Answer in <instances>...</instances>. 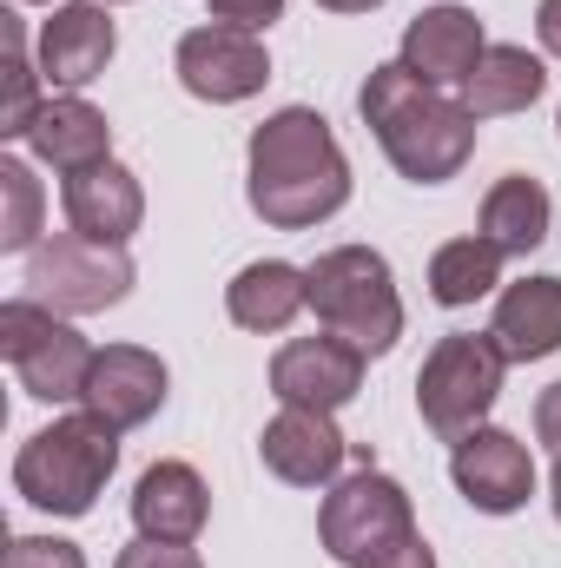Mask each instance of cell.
I'll list each match as a JSON object with an SVG mask.
<instances>
[{
  "instance_id": "obj_1",
  "label": "cell",
  "mask_w": 561,
  "mask_h": 568,
  "mask_svg": "<svg viewBox=\"0 0 561 568\" xmlns=\"http://www.w3.org/2000/svg\"><path fill=\"white\" fill-rule=\"evenodd\" d=\"M245 199L272 232H310L350 199V159L324 113L278 106L245 145Z\"/></svg>"
},
{
  "instance_id": "obj_2",
  "label": "cell",
  "mask_w": 561,
  "mask_h": 568,
  "mask_svg": "<svg viewBox=\"0 0 561 568\" xmlns=\"http://www.w3.org/2000/svg\"><path fill=\"white\" fill-rule=\"evenodd\" d=\"M364 126L377 133L384 159L410 179V185H442L469 165L476 152V113L462 100H442L436 87H422L404 60L370 67L364 93H357Z\"/></svg>"
},
{
  "instance_id": "obj_3",
  "label": "cell",
  "mask_w": 561,
  "mask_h": 568,
  "mask_svg": "<svg viewBox=\"0 0 561 568\" xmlns=\"http://www.w3.org/2000/svg\"><path fill=\"white\" fill-rule=\"evenodd\" d=\"M113 469H120V429L80 410V417H60L20 443L13 489L47 516H86Z\"/></svg>"
},
{
  "instance_id": "obj_4",
  "label": "cell",
  "mask_w": 561,
  "mask_h": 568,
  "mask_svg": "<svg viewBox=\"0 0 561 568\" xmlns=\"http://www.w3.org/2000/svg\"><path fill=\"white\" fill-rule=\"evenodd\" d=\"M310 311L330 337L357 344L364 357H384L404 337V297L390 278V258L370 245H337L310 265Z\"/></svg>"
},
{
  "instance_id": "obj_5",
  "label": "cell",
  "mask_w": 561,
  "mask_h": 568,
  "mask_svg": "<svg viewBox=\"0 0 561 568\" xmlns=\"http://www.w3.org/2000/svg\"><path fill=\"white\" fill-rule=\"evenodd\" d=\"M509 377V357L489 331H449L436 337V351L422 357L417 371V410L422 424L436 429L442 443H462L469 429H482V417L496 410Z\"/></svg>"
},
{
  "instance_id": "obj_6",
  "label": "cell",
  "mask_w": 561,
  "mask_h": 568,
  "mask_svg": "<svg viewBox=\"0 0 561 568\" xmlns=\"http://www.w3.org/2000/svg\"><path fill=\"white\" fill-rule=\"evenodd\" d=\"M0 357L20 371V390L40 404H80L86 371H93V344L40 297H7L0 304Z\"/></svg>"
},
{
  "instance_id": "obj_7",
  "label": "cell",
  "mask_w": 561,
  "mask_h": 568,
  "mask_svg": "<svg viewBox=\"0 0 561 568\" xmlns=\"http://www.w3.org/2000/svg\"><path fill=\"white\" fill-rule=\"evenodd\" d=\"M27 284L60 317H93V311L126 304L133 258H126V245H100V239H80V232H53V239H40L27 252Z\"/></svg>"
},
{
  "instance_id": "obj_8",
  "label": "cell",
  "mask_w": 561,
  "mask_h": 568,
  "mask_svg": "<svg viewBox=\"0 0 561 568\" xmlns=\"http://www.w3.org/2000/svg\"><path fill=\"white\" fill-rule=\"evenodd\" d=\"M417 529V516H410V489L397 483V476H384V469H357V476H344L330 496H324V509H317V542H324V556L344 568H357L364 556H377V549H390L397 536H410Z\"/></svg>"
},
{
  "instance_id": "obj_9",
  "label": "cell",
  "mask_w": 561,
  "mask_h": 568,
  "mask_svg": "<svg viewBox=\"0 0 561 568\" xmlns=\"http://www.w3.org/2000/svg\"><path fill=\"white\" fill-rule=\"evenodd\" d=\"M178 87L192 93V100H212V106H238V100H252L265 80H272V60H265V40L258 33H245V27H225V20H212V27H192L185 40H178Z\"/></svg>"
},
{
  "instance_id": "obj_10",
  "label": "cell",
  "mask_w": 561,
  "mask_h": 568,
  "mask_svg": "<svg viewBox=\"0 0 561 568\" xmlns=\"http://www.w3.org/2000/svg\"><path fill=\"white\" fill-rule=\"evenodd\" d=\"M364 390V351L344 337H290L272 357V397L284 410H344Z\"/></svg>"
},
{
  "instance_id": "obj_11",
  "label": "cell",
  "mask_w": 561,
  "mask_h": 568,
  "mask_svg": "<svg viewBox=\"0 0 561 568\" xmlns=\"http://www.w3.org/2000/svg\"><path fill=\"white\" fill-rule=\"evenodd\" d=\"M449 476L462 489L469 509L482 516H516L529 496H536V463H529V443L509 436V429H469L449 456Z\"/></svg>"
},
{
  "instance_id": "obj_12",
  "label": "cell",
  "mask_w": 561,
  "mask_h": 568,
  "mask_svg": "<svg viewBox=\"0 0 561 568\" xmlns=\"http://www.w3.org/2000/svg\"><path fill=\"white\" fill-rule=\"evenodd\" d=\"M165 404V364L145 351V344H106L86 371V390H80V410L100 417L113 429H140L159 417Z\"/></svg>"
},
{
  "instance_id": "obj_13",
  "label": "cell",
  "mask_w": 561,
  "mask_h": 568,
  "mask_svg": "<svg viewBox=\"0 0 561 568\" xmlns=\"http://www.w3.org/2000/svg\"><path fill=\"white\" fill-rule=\"evenodd\" d=\"M113 47H120V27H113V13H106L100 0L53 7V20L40 27V80L80 93V87H93V80L106 73Z\"/></svg>"
},
{
  "instance_id": "obj_14",
  "label": "cell",
  "mask_w": 561,
  "mask_h": 568,
  "mask_svg": "<svg viewBox=\"0 0 561 568\" xmlns=\"http://www.w3.org/2000/svg\"><path fill=\"white\" fill-rule=\"evenodd\" d=\"M258 456L290 489H324V483H337L350 443H344V429L330 424V410H278L265 424V436H258Z\"/></svg>"
},
{
  "instance_id": "obj_15",
  "label": "cell",
  "mask_w": 561,
  "mask_h": 568,
  "mask_svg": "<svg viewBox=\"0 0 561 568\" xmlns=\"http://www.w3.org/2000/svg\"><path fill=\"white\" fill-rule=\"evenodd\" d=\"M60 205H67V225H73L80 239H100V245H126L145 219L140 179H133L120 159H100V165H86V172H67Z\"/></svg>"
},
{
  "instance_id": "obj_16",
  "label": "cell",
  "mask_w": 561,
  "mask_h": 568,
  "mask_svg": "<svg viewBox=\"0 0 561 568\" xmlns=\"http://www.w3.org/2000/svg\"><path fill=\"white\" fill-rule=\"evenodd\" d=\"M482 53H489L482 20H476L469 7H456V0L422 7L417 20L404 27V67L417 73L422 87H462Z\"/></svg>"
},
{
  "instance_id": "obj_17",
  "label": "cell",
  "mask_w": 561,
  "mask_h": 568,
  "mask_svg": "<svg viewBox=\"0 0 561 568\" xmlns=\"http://www.w3.org/2000/svg\"><path fill=\"white\" fill-rule=\"evenodd\" d=\"M212 516V489L192 463H152L133 489V523L152 542H198Z\"/></svg>"
},
{
  "instance_id": "obj_18",
  "label": "cell",
  "mask_w": 561,
  "mask_h": 568,
  "mask_svg": "<svg viewBox=\"0 0 561 568\" xmlns=\"http://www.w3.org/2000/svg\"><path fill=\"white\" fill-rule=\"evenodd\" d=\"M27 145H33V159L53 165V172H86V165L113 159V126H106V113H100L93 100L60 93V100H47V106L33 113Z\"/></svg>"
},
{
  "instance_id": "obj_19",
  "label": "cell",
  "mask_w": 561,
  "mask_h": 568,
  "mask_svg": "<svg viewBox=\"0 0 561 568\" xmlns=\"http://www.w3.org/2000/svg\"><path fill=\"white\" fill-rule=\"evenodd\" d=\"M489 337L502 344L509 364H536L561 351V278H522L496 297Z\"/></svg>"
},
{
  "instance_id": "obj_20",
  "label": "cell",
  "mask_w": 561,
  "mask_h": 568,
  "mask_svg": "<svg viewBox=\"0 0 561 568\" xmlns=\"http://www.w3.org/2000/svg\"><path fill=\"white\" fill-rule=\"evenodd\" d=\"M310 304V272H297V265H284V258H258V265H245L238 278L225 284V311H232V324L238 331H284L297 311Z\"/></svg>"
},
{
  "instance_id": "obj_21",
  "label": "cell",
  "mask_w": 561,
  "mask_h": 568,
  "mask_svg": "<svg viewBox=\"0 0 561 568\" xmlns=\"http://www.w3.org/2000/svg\"><path fill=\"white\" fill-rule=\"evenodd\" d=\"M549 185L542 179H529V172H509V179H496L489 185V199H482V239L502 252V258H529L542 239H549Z\"/></svg>"
},
{
  "instance_id": "obj_22",
  "label": "cell",
  "mask_w": 561,
  "mask_h": 568,
  "mask_svg": "<svg viewBox=\"0 0 561 568\" xmlns=\"http://www.w3.org/2000/svg\"><path fill=\"white\" fill-rule=\"evenodd\" d=\"M542 87H549V73H542V60H536L529 47H489V53L476 60V73L462 80V106H469L476 120H502V113L536 106Z\"/></svg>"
},
{
  "instance_id": "obj_23",
  "label": "cell",
  "mask_w": 561,
  "mask_h": 568,
  "mask_svg": "<svg viewBox=\"0 0 561 568\" xmlns=\"http://www.w3.org/2000/svg\"><path fill=\"white\" fill-rule=\"evenodd\" d=\"M496 284H502V252H496L482 232H476V239H449V245L429 258V297L449 304V311L489 297Z\"/></svg>"
},
{
  "instance_id": "obj_24",
  "label": "cell",
  "mask_w": 561,
  "mask_h": 568,
  "mask_svg": "<svg viewBox=\"0 0 561 568\" xmlns=\"http://www.w3.org/2000/svg\"><path fill=\"white\" fill-rule=\"evenodd\" d=\"M0 47H7V100H0V140H27L40 100V60H27V33L20 13H0Z\"/></svg>"
},
{
  "instance_id": "obj_25",
  "label": "cell",
  "mask_w": 561,
  "mask_h": 568,
  "mask_svg": "<svg viewBox=\"0 0 561 568\" xmlns=\"http://www.w3.org/2000/svg\"><path fill=\"white\" fill-rule=\"evenodd\" d=\"M40 179L20 159H0V252H33L40 245Z\"/></svg>"
},
{
  "instance_id": "obj_26",
  "label": "cell",
  "mask_w": 561,
  "mask_h": 568,
  "mask_svg": "<svg viewBox=\"0 0 561 568\" xmlns=\"http://www.w3.org/2000/svg\"><path fill=\"white\" fill-rule=\"evenodd\" d=\"M0 568H86V556L67 536H13Z\"/></svg>"
},
{
  "instance_id": "obj_27",
  "label": "cell",
  "mask_w": 561,
  "mask_h": 568,
  "mask_svg": "<svg viewBox=\"0 0 561 568\" xmlns=\"http://www.w3.org/2000/svg\"><path fill=\"white\" fill-rule=\"evenodd\" d=\"M113 568H205V562H198L192 542H152V536H140V542H126L113 556Z\"/></svg>"
},
{
  "instance_id": "obj_28",
  "label": "cell",
  "mask_w": 561,
  "mask_h": 568,
  "mask_svg": "<svg viewBox=\"0 0 561 568\" xmlns=\"http://www.w3.org/2000/svg\"><path fill=\"white\" fill-rule=\"evenodd\" d=\"M278 13H284V0H212V20H225V27H245V33L272 27Z\"/></svg>"
},
{
  "instance_id": "obj_29",
  "label": "cell",
  "mask_w": 561,
  "mask_h": 568,
  "mask_svg": "<svg viewBox=\"0 0 561 568\" xmlns=\"http://www.w3.org/2000/svg\"><path fill=\"white\" fill-rule=\"evenodd\" d=\"M357 568H436V549H429V542H422L417 529H410V536H397L390 549H377V556H364Z\"/></svg>"
},
{
  "instance_id": "obj_30",
  "label": "cell",
  "mask_w": 561,
  "mask_h": 568,
  "mask_svg": "<svg viewBox=\"0 0 561 568\" xmlns=\"http://www.w3.org/2000/svg\"><path fill=\"white\" fill-rule=\"evenodd\" d=\"M536 436L561 456V384H549V390L536 397Z\"/></svg>"
},
{
  "instance_id": "obj_31",
  "label": "cell",
  "mask_w": 561,
  "mask_h": 568,
  "mask_svg": "<svg viewBox=\"0 0 561 568\" xmlns=\"http://www.w3.org/2000/svg\"><path fill=\"white\" fill-rule=\"evenodd\" d=\"M536 33H542L549 53H561V0H542V7H536Z\"/></svg>"
},
{
  "instance_id": "obj_32",
  "label": "cell",
  "mask_w": 561,
  "mask_h": 568,
  "mask_svg": "<svg viewBox=\"0 0 561 568\" xmlns=\"http://www.w3.org/2000/svg\"><path fill=\"white\" fill-rule=\"evenodd\" d=\"M317 7H330V13H370V7H384V0H317Z\"/></svg>"
},
{
  "instance_id": "obj_33",
  "label": "cell",
  "mask_w": 561,
  "mask_h": 568,
  "mask_svg": "<svg viewBox=\"0 0 561 568\" xmlns=\"http://www.w3.org/2000/svg\"><path fill=\"white\" fill-rule=\"evenodd\" d=\"M549 503H555V523H561V456H555V496Z\"/></svg>"
},
{
  "instance_id": "obj_34",
  "label": "cell",
  "mask_w": 561,
  "mask_h": 568,
  "mask_svg": "<svg viewBox=\"0 0 561 568\" xmlns=\"http://www.w3.org/2000/svg\"><path fill=\"white\" fill-rule=\"evenodd\" d=\"M100 7H113V0H100Z\"/></svg>"
},
{
  "instance_id": "obj_35",
  "label": "cell",
  "mask_w": 561,
  "mask_h": 568,
  "mask_svg": "<svg viewBox=\"0 0 561 568\" xmlns=\"http://www.w3.org/2000/svg\"><path fill=\"white\" fill-rule=\"evenodd\" d=\"M555 126H561V120H555Z\"/></svg>"
}]
</instances>
